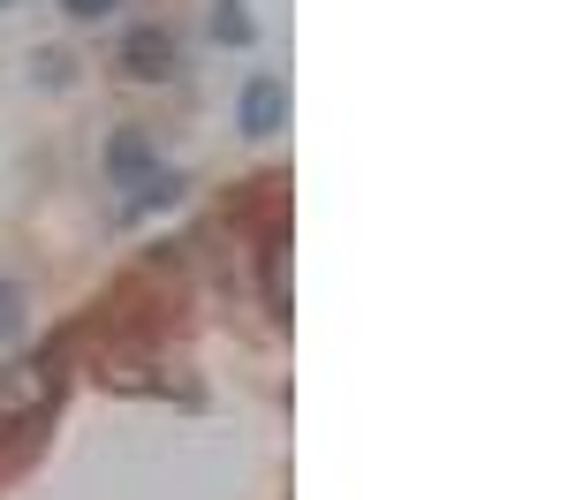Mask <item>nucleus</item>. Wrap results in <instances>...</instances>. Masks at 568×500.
Wrapping results in <instances>:
<instances>
[{
  "label": "nucleus",
  "instance_id": "nucleus-9",
  "mask_svg": "<svg viewBox=\"0 0 568 500\" xmlns=\"http://www.w3.org/2000/svg\"><path fill=\"white\" fill-rule=\"evenodd\" d=\"M61 8H69V16H77V23H99V16H114V8H122V0H61Z\"/></svg>",
  "mask_w": 568,
  "mask_h": 500
},
{
  "label": "nucleus",
  "instance_id": "nucleus-5",
  "mask_svg": "<svg viewBox=\"0 0 568 500\" xmlns=\"http://www.w3.org/2000/svg\"><path fill=\"white\" fill-rule=\"evenodd\" d=\"M168 197H182V175H144L130 197V213H152V205H168Z\"/></svg>",
  "mask_w": 568,
  "mask_h": 500
},
{
  "label": "nucleus",
  "instance_id": "nucleus-6",
  "mask_svg": "<svg viewBox=\"0 0 568 500\" xmlns=\"http://www.w3.org/2000/svg\"><path fill=\"white\" fill-rule=\"evenodd\" d=\"M213 31L227 45H251V16H243V0H220V8H213Z\"/></svg>",
  "mask_w": 568,
  "mask_h": 500
},
{
  "label": "nucleus",
  "instance_id": "nucleus-1",
  "mask_svg": "<svg viewBox=\"0 0 568 500\" xmlns=\"http://www.w3.org/2000/svg\"><path fill=\"white\" fill-rule=\"evenodd\" d=\"M175 31H160V23H136L130 39H122V76L130 84H168L175 76Z\"/></svg>",
  "mask_w": 568,
  "mask_h": 500
},
{
  "label": "nucleus",
  "instance_id": "nucleus-7",
  "mask_svg": "<svg viewBox=\"0 0 568 500\" xmlns=\"http://www.w3.org/2000/svg\"><path fill=\"white\" fill-rule=\"evenodd\" d=\"M265 288H273V312L288 318V243H273V273H265Z\"/></svg>",
  "mask_w": 568,
  "mask_h": 500
},
{
  "label": "nucleus",
  "instance_id": "nucleus-8",
  "mask_svg": "<svg viewBox=\"0 0 568 500\" xmlns=\"http://www.w3.org/2000/svg\"><path fill=\"white\" fill-rule=\"evenodd\" d=\"M16 326H23V288L0 280V334H16Z\"/></svg>",
  "mask_w": 568,
  "mask_h": 500
},
{
  "label": "nucleus",
  "instance_id": "nucleus-3",
  "mask_svg": "<svg viewBox=\"0 0 568 500\" xmlns=\"http://www.w3.org/2000/svg\"><path fill=\"white\" fill-rule=\"evenodd\" d=\"M288 122V91H281V76H251L243 84V136H273Z\"/></svg>",
  "mask_w": 568,
  "mask_h": 500
},
{
  "label": "nucleus",
  "instance_id": "nucleus-2",
  "mask_svg": "<svg viewBox=\"0 0 568 500\" xmlns=\"http://www.w3.org/2000/svg\"><path fill=\"white\" fill-rule=\"evenodd\" d=\"M45 395H53V357H45V364H0V425L39 417Z\"/></svg>",
  "mask_w": 568,
  "mask_h": 500
},
{
  "label": "nucleus",
  "instance_id": "nucleus-4",
  "mask_svg": "<svg viewBox=\"0 0 568 500\" xmlns=\"http://www.w3.org/2000/svg\"><path fill=\"white\" fill-rule=\"evenodd\" d=\"M144 160H152V136H144V130H122V136H114V152H106L114 175H136Z\"/></svg>",
  "mask_w": 568,
  "mask_h": 500
}]
</instances>
